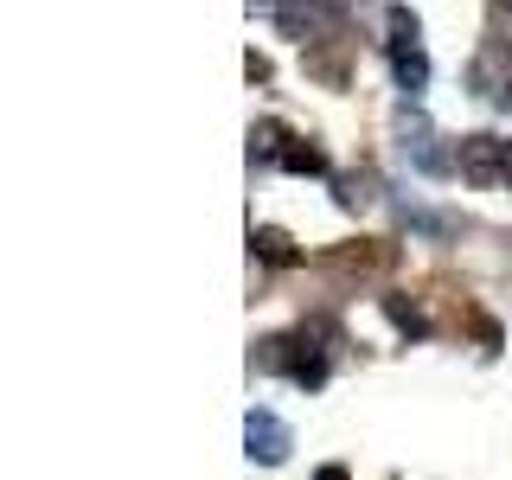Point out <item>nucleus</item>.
I'll return each mask as SVG.
<instances>
[{
    "instance_id": "2",
    "label": "nucleus",
    "mask_w": 512,
    "mask_h": 480,
    "mask_svg": "<svg viewBox=\"0 0 512 480\" xmlns=\"http://www.w3.org/2000/svg\"><path fill=\"white\" fill-rule=\"evenodd\" d=\"M244 442H250V455H256V461H269V468H276V461L288 455V442H295V436H288V423H282V416H269V410H250V423H244Z\"/></svg>"
},
{
    "instance_id": "5",
    "label": "nucleus",
    "mask_w": 512,
    "mask_h": 480,
    "mask_svg": "<svg viewBox=\"0 0 512 480\" xmlns=\"http://www.w3.org/2000/svg\"><path fill=\"white\" fill-rule=\"evenodd\" d=\"M256 244H263L269 263H288V237H282V231H256Z\"/></svg>"
},
{
    "instance_id": "3",
    "label": "nucleus",
    "mask_w": 512,
    "mask_h": 480,
    "mask_svg": "<svg viewBox=\"0 0 512 480\" xmlns=\"http://www.w3.org/2000/svg\"><path fill=\"white\" fill-rule=\"evenodd\" d=\"M461 173H468V180H480V186H493V180H506V160H500V141L493 135H474L468 148H461Z\"/></svg>"
},
{
    "instance_id": "4",
    "label": "nucleus",
    "mask_w": 512,
    "mask_h": 480,
    "mask_svg": "<svg viewBox=\"0 0 512 480\" xmlns=\"http://www.w3.org/2000/svg\"><path fill=\"white\" fill-rule=\"evenodd\" d=\"M282 167H295V173H327V154H320V148H301V141H295V148H282Z\"/></svg>"
},
{
    "instance_id": "1",
    "label": "nucleus",
    "mask_w": 512,
    "mask_h": 480,
    "mask_svg": "<svg viewBox=\"0 0 512 480\" xmlns=\"http://www.w3.org/2000/svg\"><path fill=\"white\" fill-rule=\"evenodd\" d=\"M391 64H397V84H404V90H423L429 84V58H423V39H416L410 13H397V20H391Z\"/></svg>"
}]
</instances>
